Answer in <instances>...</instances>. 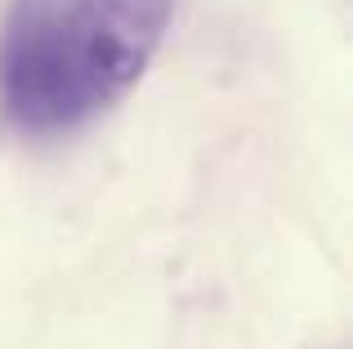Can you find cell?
Masks as SVG:
<instances>
[{"label": "cell", "instance_id": "obj_1", "mask_svg": "<svg viewBox=\"0 0 353 349\" xmlns=\"http://www.w3.org/2000/svg\"><path fill=\"white\" fill-rule=\"evenodd\" d=\"M174 0H14L0 27V117L27 139L72 134L143 77Z\"/></svg>", "mask_w": 353, "mask_h": 349}]
</instances>
